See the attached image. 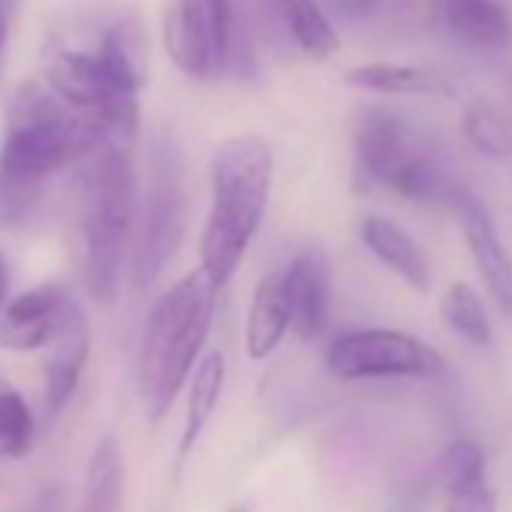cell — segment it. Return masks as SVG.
I'll list each match as a JSON object with an SVG mask.
<instances>
[{"label": "cell", "instance_id": "cell-1", "mask_svg": "<svg viewBox=\"0 0 512 512\" xmlns=\"http://www.w3.org/2000/svg\"><path fill=\"white\" fill-rule=\"evenodd\" d=\"M112 145L100 124L64 106L49 88L25 85L0 142V226L31 217L49 178Z\"/></svg>", "mask_w": 512, "mask_h": 512}, {"label": "cell", "instance_id": "cell-2", "mask_svg": "<svg viewBox=\"0 0 512 512\" xmlns=\"http://www.w3.org/2000/svg\"><path fill=\"white\" fill-rule=\"evenodd\" d=\"M275 157L263 136H232L211 160V208L199 241V272L220 293L241 266L269 208Z\"/></svg>", "mask_w": 512, "mask_h": 512}, {"label": "cell", "instance_id": "cell-3", "mask_svg": "<svg viewBox=\"0 0 512 512\" xmlns=\"http://www.w3.org/2000/svg\"><path fill=\"white\" fill-rule=\"evenodd\" d=\"M217 290L202 272L184 275L151 308L139 344V398L151 422H160L190 380L211 332Z\"/></svg>", "mask_w": 512, "mask_h": 512}, {"label": "cell", "instance_id": "cell-4", "mask_svg": "<svg viewBox=\"0 0 512 512\" xmlns=\"http://www.w3.org/2000/svg\"><path fill=\"white\" fill-rule=\"evenodd\" d=\"M136 172L127 145H106L85 157L79 178V232L85 287L100 305H112L121 290L124 256L136 226Z\"/></svg>", "mask_w": 512, "mask_h": 512}, {"label": "cell", "instance_id": "cell-5", "mask_svg": "<svg viewBox=\"0 0 512 512\" xmlns=\"http://www.w3.org/2000/svg\"><path fill=\"white\" fill-rule=\"evenodd\" d=\"M139 31H106L97 52H58L49 64V91L73 112L103 127L112 145H127L139 130Z\"/></svg>", "mask_w": 512, "mask_h": 512}, {"label": "cell", "instance_id": "cell-6", "mask_svg": "<svg viewBox=\"0 0 512 512\" xmlns=\"http://www.w3.org/2000/svg\"><path fill=\"white\" fill-rule=\"evenodd\" d=\"M139 232H136V287H154L166 272L172 256L181 247L187 229V193H184V166L172 142H157L148 157V175L142 199L136 202Z\"/></svg>", "mask_w": 512, "mask_h": 512}, {"label": "cell", "instance_id": "cell-7", "mask_svg": "<svg viewBox=\"0 0 512 512\" xmlns=\"http://www.w3.org/2000/svg\"><path fill=\"white\" fill-rule=\"evenodd\" d=\"M326 368L338 380L413 377L434 380L443 374V356L416 335L398 329H356L332 341Z\"/></svg>", "mask_w": 512, "mask_h": 512}, {"label": "cell", "instance_id": "cell-8", "mask_svg": "<svg viewBox=\"0 0 512 512\" xmlns=\"http://www.w3.org/2000/svg\"><path fill=\"white\" fill-rule=\"evenodd\" d=\"M232 31L235 0H175L163 19V46L181 73L211 79L232 58Z\"/></svg>", "mask_w": 512, "mask_h": 512}, {"label": "cell", "instance_id": "cell-9", "mask_svg": "<svg viewBox=\"0 0 512 512\" xmlns=\"http://www.w3.org/2000/svg\"><path fill=\"white\" fill-rule=\"evenodd\" d=\"M452 205L488 296L494 299L500 314L512 317V256L503 247L485 202L470 190H452Z\"/></svg>", "mask_w": 512, "mask_h": 512}, {"label": "cell", "instance_id": "cell-10", "mask_svg": "<svg viewBox=\"0 0 512 512\" xmlns=\"http://www.w3.org/2000/svg\"><path fill=\"white\" fill-rule=\"evenodd\" d=\"M356 175L365 187H386L395 181L401 166L410 160L416 145L410 142L407 124L389 109L362 112L353 136Z\"/></svg>", "mask_w": 512, "mask_h": 512}, {"label": "cell", "instance_id": "cell-11", "mask_svg": "<svg viewBox=\"0 0 512 512\" xmlns=\"http://www.w3.org/2000/svg\"><path fill=\"white\" fill-rule=\"evenodd\" d=\"M287 308H290V326L302 341H314L329 326L332 311V272L329 260L320 250H305L287 266L281 275Z\"/></svg>", "mask_w": 512, "mask_h": 512}, {"label": "cell", "instance_id": "cell-12", "mask_svg": "<svg viewBox=\"0 0 512 512\" xmlns=\"http://www.w3.org/2000/svg\"><path fill=\"white\" fill-rule=\"evenodd\" d=\"M91 356V326L79 302H67L52 341L46 344V404L61 413L76 395Z\"/></svg>", "mask_w": 512, "mask_h": 512}, {"label": "cell", "instance_id": "cell-13", "mask_svg": "<svg viewBox=\"0 0 512 512\" xmlns=\"http://www.w3.org/2000/svg\"><path fill=\"white\" fill-rule=\"evenodd\" d=\"M70 293L58 284H40L0 308V347L28 353L43 350L61 326Z\"/></svg>", "mask_w": 512, "mask_h": 512}, {"label": "cell", "instance_id": "cell-14", "mask_svg": "<svg viewBox=\"0 0 512 512\" xmlns=\"http://www.w3.org/2000/svg\"><path fill=\"white\" fill-rule=\"evenodd\" d=\"M443 28L470 49L500 52L512 40V22L500 0H437Z\"/></svg>", "mask_w": 512, "mask_h": 512}, {"label": "cell", "instance_id": "cell-15", "mask_svg": "<svg viewBox=\"0 0 512 512\" xmlns=\"http://www.w3.org/2000/svg\"><path fill=\"white\" fill-rule=\"evenodd\" d=\"M362 241L365 247L377 256V260L392 269L407 287H413L416 293H428L431 290V266L428 256L422 253V247L413 241L410 232H404L395 220L371 214L362 220Z\"/></svg>", "mask_w": 512, "mask_h": 512}, {"label": "cell", "instance_id": "cell-16", "mask_svg": "<svg viewBox=\"0 0 512 512\" xmlns=\"http://www.w3.org/2000/svg\"><path fill=\"white\" fill-rule=\"evenodd\" d=\"M344 82L371 94H395V97H446L452 94V82L431 67L416 64H362L344 73Z\"/></svg>", "mask_w": 512, "mask_h": 512}, {"label": "cell", "instance_id": "cell-17", "mask_svg": "<svg viewBox=\"0 0 512 512\" xmlns=\"http://www.w3.org/2000/svg\"><path fill=\"white\" fill-rule=\"evenodd\" d=\"M287 329H290V308H287L281 275H266L256 284L250 314H247V335H244L247 356L253 362L269 359L284 341Z\"/></svg>", "mask_w": 512, "mask_h": 512}, {"label": "cell", "instance_id": "cell-18", "mask_svg": "<svg viewBox=\"0 0 512 512\" xmlns=\"http://www.w3.org/2000/svg\"><path fill=\"white\" fill-rule=\"evenodd\" d=\"M223 383H226V362L223 356L214 350V353H205L193 374H190V392H187V413H184V434H181V446L178 452L187 455L196 440L202 437L205 425L211 422L217 404H220V395H223Z\"/></svg>", "mask_w": 512, "mask_h": 512}, {"label": "cell", "instance_id": "cell-19", "mask_svg": "<svg viewBox=\"0 0 512 512\" xmlns=\"http://www.w3.org/2000/svg\"><path fill=\"white\" fill-rule=\"evenodd\" d=\"M124 497V452L115 434H103L94 443L88 470L82 512H121Z\"/></svg>", "mask_w": 512, "mask_h": 512}, {"label": "cell", "instance_id": "cell-20", "mask_svg": "<svg viewBox=\"0 0 512 512\" xmlns=\"http://www.w3.org/2000/svg\"><path fill=\"white\" fill-rule=\"evenodd\" d=\"M275 7L290 31V37L308 58L329 61L341 49L338 31L317 0H275Z\"/></svg>", "mask_w": 512, "mask_h": 512}, {"label": "cell", "instance_id": "cell-21", "mask_svg": "<svg viewBox=\"0 0 512 512\" xmlns=\"http://www.w3.org/2000/svg\"><path fill=\"white\" fill-rule=\"evenodd\" d=\"M461 133L467 145L488 160H506L512 154V127L503 112L488 100H473L464 106Z\"/></svg>", "mask_w": 512, "mask_h": 512}, {"label": "cell", "instance_id": "cell-22", "mask_svg": "<svg viewBox=\"0 0 512 512\" xmlns=\"http://www.w3.org/2000/svg\"><path fill=\"white\" fill-rule=\"evenodd\" d=\"M440 314L446 320V326L467 344L473 347H488L491 344V320L488 311L482 305V299L476 296V290L464 281L452 284L443 299H440Z\"/></svg>", "mask_w": 512, "mask_h": 512}, {"label": "cell", "instance_id": "cell-23", "mask_svg": "<svg viewBox=\"0 0 512 512\" xmlns=\"http://www.w3.org/2000/svg\"><path fill=\"white\" fill-rule=\"evenodd\" d=\"M34 443L31 407L16 392H0V458H19Z\"/></svg>", "mask_w": 512, "mask_h": 512}, {"label": "cell", "instance_id": "cell-24", "mask_svg": "<svg viewBox=\"0 0 512 512\" xmlns=\"http://www.w3.org/2000/svg\"><path fill=\"white\" fill-rule=\"evenodd\" d=\"M488 470V461H485V452L476 440L470 437H458L446 446L443 458H440V482L443 488H458V485H467V482H479V479H488L485 476Z\"/></svg>", "mask_w": 512, "mask_h": 512}, {"label": "cell", "instance_id": "cell-25", "mask_svg": "<svg viewBox=\"0 0 512 512\" xmlns=\"http://www.w3.org/2000/svg\"><path fill=\"white\" fill-rule=\"evenodd\" d=\"M446 494H449L446 512H497V494L488 485V479L449 488Z\"/></svg>", "mask_w": 512, "mask_h": 512}, {"label": "cell", "instance_id": "cell-26", "mask_svg": "<svg viewBox=\"0 0 512 512\" xmlns=\"http://www.w3.org/2000/svg\"><path fill=\"white\" fill-rule=\"evenodd\" d=\"M7 290H10V275H7V260H4V253H0V308H4Z\"/></svg>", "mask_w": 512, "mask_h": 512}, {"label": "cell", "instance_id": "cell-27", "mask_svg": "<svg viewBox=\"0 0 512 512\" xmlns=\"http://www.w3.org/2000/svg\"><path fill=\"white\" fill-rule=\"evenodd\" d=\"M7 34H10V13L4 4H0V52H4V46H7Z\"/></svg>", "mask_w": 512, "mask_h": 512}]
</instances>
